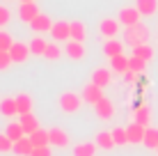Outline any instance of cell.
Here are the masks:
<instances>
[{
	"label": "cell",
	"instance_id": "cell-13",
	"mask_svg": "<svg viewBox=\"0 0 158 156\" xmlns=\"http://www.w3.org/2000/svg\"><path fill=\"white\" fill-rule=\"evenodd\" d=\"M94 142H96V147H99V149H103V152H110L112 147H117L115 138H112V131H99V133H96V138H94Z\"/></svg>",
	"mask_w": 158,
	"mask_h": 156
},
{
	"label": "cell",
	"instance_id": "cell-2",
	"mask_svg": "<svg viewBox=\"0 0 158 156\" xmlns=\"http://www.w3.org/2000/svg\"><path fill=\"white\" fill-rule=\"evenodd\" d=\"M83 94H76V92H64L62 96H60V108H62L64 112H78L80 106H83Z\"/></svg>",
	"mask_w": 158,
	"mask_h": 156
},
{
	"label": "cell",
	"instance_id": "cell-1",
	"mask_svg": "<svg viewBox=\"0 0 158 156\" xmlns=\"http://www.w3.org/2000/svg\"><path fill=\"white\" fill-rule=\"evenodd\" d=\"M151 37L149 28L144 23H138V25H131V28H124V44L126 46H140V44H147Z\"/></svg>",
	"mask_w": 158,
	"mask_h": 156
},
{
	"label": "cell",
	"instance_id": "cell-33",
	"mask_svg": "<svg viewBox=\"0 0 158 156\" xmlns=\"http://www.w3.org/2000/svg\"><path fill=\"white\" fill-rule=\"evenodd\" d=\"M128 64H131V71H133V74H142V71H144V67H147V62H144V60H140V57H135V55H131V57H128Z\"/></svg>",
	"mask_w": 158,
	"mask_h": 156
},
{
	"label": "cell",
	"instance_id": "cell-28",
	"mask_svg": "<svg viewBox=\"0 0 158 156\" xmlns=\"http://www.w3.org/2000/svg\"><path fill=\"white\" fill-rule=\"evenodd\" d=\"M16 103H19V115L32 112V96L30 94H19L16 96Z\"/></svg>",
	"mask_w": 158,
	"mask_h": 156
},
{
	"label": "cell",
	"instance_id": "cell-23",
	"mask_svg": "<svg viewBox=\"0 0 158 156\" xmlns=\"http://www.w3.org/2000/svg\"><path fill=\"white\" fill-rule=\"evenodd\" d=\"M30 140L35 147H48L51 145V136H48L46 129H37L35 133H30Z\"/></svg>",
	"mask_w": 158,
	"mask_h": 156
},
{
	"label": "cell",
	"instance_id": "cell-6",
	"mask_svg": "<svg viewBox=\"0 0 158 156\" xmlns=\"http://www.w3.org/2000/svg\"><path fill=\"white\" fill-rule=\"evenodd\" d=\"M51 37L55 41H69L71 39V23H67V21H55V23H53V30H51Z\"/></svg>",
	"mask_w": 158,
	"mask_h": 156
},
{
	"label": "cell",
	"instance_id": "cell-11",
	"mask_svg": "<svg viewBox=\"0 0 158 156\" xmlns=\"http://www.w3.org/2000/svg\"><path fill=\"white\" fill-rule=\"evenodd\" d=\"M53 23H55V21H51V16H48V14H39V16L30 23V28L35 30L37 35H41V32H51V30H53Z\"/></svg>",
	"mask_w": 158,
	"mask_h": 156
},
{
	"label": "cell",
	"instance_id": "cell-7",
	"mask_svg": "<svg viewBox=\"0 0 158 156\" xmlns=\"http://www.w3.org/2000/svg\"><path fill=\"white\" fill-rule=\"evenodd\" d=\"M64 53H67L71 60H83L87 55V48H85V41H76V39H69L67 46H64Z\"/></svg>",
	"mask_w": 158,
	"mask_h": 156
},
{
	"label": "cell",
	"instance_id": "cell-20",
	"mask_svg": "<svg viewBox=\"0 0 158 156\" xmlns=\"http://www.w3.org/2000/svg\"><path fill=\"white\" fill-rule=\"evenodd\" d=\"M19 122H21V126H23L25 136H30V133H35L37 129H39V122H37V117L32 115V112H28V115H19Z\"/></svg>",
	"mask_w": 158,
	"mask_h": 156
},
{
	"label": "cell",
	"instance_id": "cell-30",
	"mask_svg": "<svg viewBox=\"0 0 158 156\" xmlns=\"http://www.w3.org/2000/svg\"><path fill=\"white\" fill-rule=\"evenodd\" d=\"M149 149H158V129H151V126H147V133H144V142Z\"/></svg>",
	"mask_w": 158,
	"mask_h": 156
},
{
	"label": "cell",
	"instance_id": "cell-35",
	"mask_svg": "<svg viewBox=\"0 0 158 156\" xmlns=\"http://www.w3.org/2000/svg\"><path fill=\"white\" fill-rule=\"evenodd\" d=\"M12 46H14L12 35H9V32H5V30H0V51H9Z\"/></svg>",
	"mask_w": 158,
	"mask_h": 156
},
{
	"label": "cell",
	"instance_id": "cell-27",
	"mask_svg": "<svg viewBox=\"0 0 158 156\" xmlns=\"http://www.w3.org/2000/svg\"><path fill=\"white\" fill-rule=\"evenodd\" d=\"M133 55L140 57V60L149 62L151 57H154V48H151L149 44H140V46H133Z\"/></svg>",
	"mask_w": 158,
	"mask_h": 156
},
{
	"label": "cell",
	"instance_id": "cell-39",
	"mask_svg": "<svg viewBox=\"0 0 158 156\" xmlns=\"http://www.w3.org/2000/svg\"><path fill=\"white\" fill-rule=\"evenodd\" d=\"M124 78H126V83H135V78H138V74L128 71V74H124Z\"/></svg>",
	"mask_w": 158,
	"mask_h": 156
},
{
	"label": "cell",
	"instance_id": "cell-22",
	"mask_svg": "<svg viewBox=\"0 0 158 156\" xmlns=\"http://www.w3.org/2000/svg\"><path fill=\"white\" fill-rule=\"evenodd\" d=\"M135 7L142 16H151L158 12V0H135Z\"/></svg>",
	"mask_w": 158,
	"mask_h": 156
},
{
	"label": "cell",
	"instance_id": "cell-12",
	"mask_svg": "<svg viewBox=\"0 0 158 156\" xmlns=\"http://www.w3.org/2000/svg\"><path fill=\"white\" fill-rule=\"evenodd\" d=\"M94 110H96V115H99L101 120H112V115H115V106H112V101L108 99V96H103L99 103L94 106Z\"/></svg>",
	"mask_w": 158,
	"mask_h": 156
},
{
	"label": "cell",
	"instance_id": "cell-17",
	"mask_svg": "<svg viewBox=\"0 0 158 156\" xmlns=\"http://www.w3.org/2000/svg\"><path fill=\"white\" fill-rule=\"evenodd\" d=\"M126 131H128V142H133V145H138V142H144V133H147V126L142 124H131L126 126Z\"/></svg>",
	"mask_w": 158,
	"mask_h": 156
},
{
	"label": "cell",
	"instance_id": "cell-21",
	"mask_svg": "<svg viewBox=\"0 0 158 156\" xmlns=\"http://www.w3.org/2000/svg\"><path fill=\"white\" fill-rule=\"evenodd\" d=\"M103 53H106L108 57H117L124 53V41L119 39H108L106 44H103Z\"/></svg>",
	"mask_w": 158,
	"mask_h": 156
},
{
	"label": "cell",
	"instance_id": "cell-40",
	"mask_svg": "<svg viewBox=\"0 0 158 156\" xmlns=\"http://www.w3.org/2000/svg\"><path fill=\"white\" fill-rule=\"evenodd\" d=\"M21 2H35V0H21Z\"/></svg>",
	"mask_w": 158,
	"mask_h": 156
},
{
	"label": "cell",
	"instance_id": "cell-19",
	"mask_svg": "<svg viewBox=\"0 0 158 156\" xmlns=\"http://www.w3.org/2000/svg\"><path fill=\"white\" fill-rule=\"evenodd\" d=\"M32 152H35V145H32L30 136H25V138H21L19 142H14V154H19V156H32Z\"/></svg>",
	"mask_w": 158,
	"mask_h": 156
},
{
	"label": "cell",
	"instance_id": "cell-3",
	"mask_svg": "<svg viewBox=\"0 0 158 156\" xmlns=\"http://www.w3.org/2000/svg\"><path fill=\"white\" fill-rule=\"evenodd\" d=\"M140 16H142V14L138 12V7H124V9H119V23H122L124 28H131V25L142 23Z\"/></svg>",
	"mask_w": 158,
	"mask_h": 156
},
{
	"label": "cell",
	"instance_id": "cell-38",
	"mask_svg": "<svg viewBox=\"0 0 158 156\" xmlns=\"http://www.w3.org/2000/svg\"><path fill=\"white\" fill-rule=\"evenodd\" d=\"M32 156H53V152H51V145H48V147H35Z\"/></svg>",
	"mask_w": 158,
	"mask_h": 156
},
{
	"label": "cell",
	"instance_id": "cell-34",
	"mask_svg": "<svg viewBox=\"0 0 158 156\" xmlns=\"http://www.w3.org/2000/svg\"><path fill=\"white\" fill-rule=\"evenodd\" d=\"M14 152V142L9 140L7 133H0V154H9Z\"/></svg>",
	"mask_w": 158,
	"mask_h": 156
},
{
	"label": "cell",
	"instance_id": "cell-5",
	"mask_svg": "<svg viewBox=\"0 0 158 156\" xmlns=\"http://www.w3.org/2000/svg\"><path fill=\"white\" fill-rule=\"evenodd\" d=\"M48 136H51V147H69V145H71L69 133L64 131V129H60V126L48 129Z\"/></svg>",
	"mask_w": 158,
	"mask_h": 156
},
{
	"label": "cell",
	"instance_id": "cell-18",
	"mask_svg": "<svg viewBox=\"0 0 158 156\" xmlns=\"http://www.w3.org/2000/svg\"><path fill=\"white\" fill-rule=\"evenodd\" d=\"M110 67H112V71H115V74H122V76L131 71L128 57L124 55V53H122V55H117V57H110Z\"/></svg>",
	"mask_w": 158,
	"mask_h": 156
},
{
	"label": "cell",
	"instance_id": "cell-31",
	"mask_svg": "<svg viewBox=\"0 0 158 156\" xmlns=\"http://www.w3.org/2000/svg\"><path fill=\"white\" fill-rule=\"evenodd\" d=\"M60 55H62V46H60L57 41H48V48H46V53H44V57H46V60H60Z\"/></svg>",
	"mask_w": 158,
	"mask_h": 156
},
{
	"label": "cell",
	"instance_id": "cell-29",
	"mask_svg": "<svg viewBox=\"0 0 158 156\" xmlns=\"http://www.w3.org/2000/svg\"><path fill=\"white\" fill-rule=\"evenodd\" d=\"M46 48H48V41H46V39H41V37L30 39V51H32V55H41V57H44Z\"/></svg>",
	"mask_w": 158,
	"mask_h": 156
},
{
	"label": "cell",
	"instance_id": "cell-37",
	"mask_svg": "<svg viewBox=\"0 0 158 156\" xmlns=\"http://www.w3.org/2000/svg\"><path fill=\"white\" fill-rule=\"evenodd\" d=\"M9 21H12V12H9L5 5H0V28H2V25H7Z\"/></svg>",
	"mask_w": 158,
	"mask_h": 156
},
{
	"label": "cell",
	"instance_id": "cell-16",
	"mask_svg": "<svg viewBox=\"0 0 158 156\" xmlns=\"http://www.w3.org/2000/svg\"><path fill=\"white\" fill-rule=\"evenodd\" d=\"M133 122H135V124H142V126H149V122H151V108L147 103L138 106L135 112H133Z\"/></svg>",
	"mask_w": 158,
	"mask_h": 156
},
{
	"label": "cell",
	"instance_id": "cell-26",
	"mask_svg": "<svg viewBox=\"0 0 158 156\" xmlns=\"http://www.w3.org/2000/svg\"><path fill=\"white\" fill-rule=\"evenodd\" d=\"M71 39H76V41H85L87 39L85 23H80V21H71Z\"/></svg>",
	"mask_w": 158,
	"mask_h": 156
},
{
	"label": "cell",
	"instance_id": "cell-10",
	"mask_svg": "<svg viewBox=\"0 0 158 156\" xmlns=\"http://www.w3.org/2000/svg\"><path fill=\"white\" fill-rule=\"evenodd\" d=\"M39 14L41 12H39V7H37L35 2H21V7H19V19L23 21V23H32Z\"/></svg>",
	"mask_w": 158,
	"mask_h": 156
},
{
	"label": "cell",
	"instance_id": "cell-9",
	"mask_svg": "<svg viewBox=\"0 0 158 156\" xmlns=\"http://www.w3.org/2000/svg\"><path fill=\"white\" fill-rule=\"evenodd\" d=\"M119 19H103L99 23V32L103 37H108V39H115V37L119 35Z\"/></svg>",
	"mask_w": 158,
	"mask_h": 156
},
{
	"label": "cell",
	"instance_id": "cell-14",
	"mask_svg": "<svg viewBox=\"0 0 158 156\" xmlns=\"http://www.w3.org/2000/svg\"><path fill=\"white\" fill-rule=\"evenodd\" d=\"M0 115H5L9 120V117L19 115V103H16V96H7V99L0 101Z\"/></svg>",
	"mask_w": 158,
	"mask_h": 156
},
{
	"label": "cell",
	"instance_id": "cell-4",
	"mask_svg": "<svg viewBox=\"0 0 158 156\" xmlns=\"http://www.w3.org/2000/svg\"><path fill=\"white\" fill-rule=\"evenodd\" d=\"M9 55H12L14 64H21V62H25V60H28V57L32 55V51H30V44H23V41H14V46L9 48Z\"/></svg>",
	"mask_w": 158,
	"mask_h": 156
},
{
	"label": "cell",
	"instance_id": "cell-15",
	"mask_svg": "<svg viewBox=\"0 0 158 156\" xmlns=\"http://www.w3.org/2000/svg\"><path fill=\"white\" fill-rule=\"evenodd\" d=\"M92 83H96L99 87H108V85L112 83V74H110V69H94V74H92Z\"/></svg>",
	"mask_w": 158,
	"mask_h": 156
},
{
	"label": "cell",
	"instance_id": "cell-25",
	"mask_svg": "<svg viewBox=\"0 0 158 156\" xmlns=\"http://www.w3.org/2000/svg\"><path fill=\"white\" fill-rule=\"evenodd\" d=\"M96 142H78L73 147V156H96Z\"/></svg>",
	"mask_w": 158,
	"mask_h": 156
},
{
	"label": "cell",
	"instance_id": "cell-41",
	"mask_svg": "<svg viewBox=\"0 0 158 156\" xmlns=\"http://www.w3.org/2000/svg\"><path fill=\"white\" fill-rule=\"evenodd\" d=\"M156 152H158V149H156Z\"/></svg>",
	"mask_w": 158,
	"mask_h": 156
},
{
	"label": "cell",
	"instance_id": "cell-8",
	"mask_svg": "<svg viewBox=\"0 0 158 156\" xmlns=\"http://www.w3.org/2000/svg\"><path fill=\"white\" fill-rule=\"evenodd\" d=\"M103 96H106V94H103V87H99L96 83H89V85L83 87V99L87 101V103H92V106H96Z\"/></svg>",
	"mask_w": 158,
	"mask_h": 156
},
{
	"label": "cell",
	"instance_id": "cell-24",
	"mask_svg": "<svg viewBox=\"0 0 158 156\" xmlns=\"http://www.w3.org/2000/svg\"><path fill=\"white\" fill-rule=\"evenodd\" d=\"M5 133L9 136L12 142H19L21 138H25V131H23V126H21V122H9L7 129H5Z\"/></svg>",
	"mask_w": 158,
	"mask_h": 156
},
{
	"label": "cell",
	"instance_id": "cell-32",
	"mask_svg": "<svg viewBox=\"0 0 158 156\" xmlns=\"http://www.w3.org/2000/svg\"><path fill=\"white\" fill-rule=\"evenodd\" d=\"M112 138H115V145H128V131L126 129H122V126H115L112 129Z\"/></svg>",
	"mask_w": 158,
	"mask_h": 156
},
{
	"label": "cell",
	"instance_id": "cell-36",
	"mask_svg": "<svg viewBox=\"0 0 158 156\" xmlns=\"http://www.w3.org/2000/svg\"><path fill=\"white\" fill-rule=\"evenodd\" d=\"M12 55H9V51H0V71H5V69H9V64H12Z\"/></svg>",
	"mask_w": 158,
	"mask_h": 156
}]
</instances>
